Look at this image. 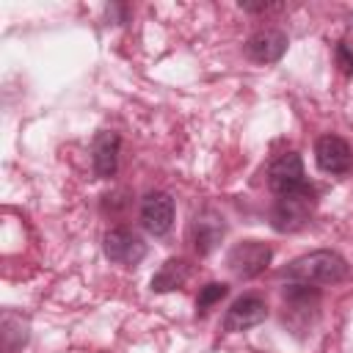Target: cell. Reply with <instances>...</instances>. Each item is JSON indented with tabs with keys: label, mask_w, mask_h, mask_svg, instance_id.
<instances>
[{
	"label": "cell",
	"mask_w": 353,
	"mask_h": 353,
	"mask_svg": "<svg viewBox=\"0 0 353 353\" xmlns=\"http://www.w3.org/2000/svg\"><path fill=\"white\" fill-rule=\"evenodd\" d=\"M347 276H350V268H347L345 256L336 251H328V248L309 251V254L292 259L281 270V279H287V284H306V287L339 284Z\"/></svg>",
	"instance_id": "6da1fadb"
},
{
	"label": "cell",
	"mask_w": 353,
	"mask_h": 353,
	"mask_svg": "<svg viewBox=\"0 0 353 353\" xmlns=\"http://www.w3.org/2000/svg\"><path fill=\"white\" fill-rule=\"evenodd\" d=\"M314 188L312 185H303L292 193H284L276 199L273 204V212H270V223L276 232H295L301 229L309 218H312V210H314Z\"/></svg>",
	"instance_id": "7a4b0ae2"
},
{
	"label": "cell",
	"mask_w": 353,
	"mask_h": 353,
	"mask_svg": "<svg viewBox=\"0 0 353 353\" xmlns=\"http://www.w3.org/2000/svg\"><path fill=\"white\" fill-rule=\"evenodd\" d=\"M270 245L268 243H259V240H243V243H234L226 254V265L229 270L237 276V279H254L259 276L268 265H270Z\"/></svg>",
	"instance_id": "3957f363"
},
{
	"label": "cell",
	"mask_w": 353,
	"mask_h": 353,
	"mask_svg": "<svg viewBox=\"0 0 353 353\" xmlns=\"http://www.w3.org/2000/svg\"><path fill=\"white\" fill-rule=\"evenodd\" d=\"M102 248H105V256L116 265H138L146 256V243L127 226L108 229Z\"/></svg>",
	"instance_id": "277c9868"
},
{
	"label": "cell",
	"mask_w": 353,
	"mask_h": 353,
	"mask_svg": "<svg viewBox=\"0 0 353 353\" xmlns=\"http://www.w3.org/2000/svg\"><path fill=\"white\" fill-rule=\"evenodd\" d=\"M268 185L276 196H284V193H292L298 188L306 185L303 179V160L295 154V152H284L281 157H276L268 168Z\"/></svg>",
	"instance_id": "5b68a950"
},
{
	"label": "cell",
	"mask_w": 353,
	"mask_h": 353,
	"mask_svg": "<svg viewBox=\"0 0 353 353\" xmlns=\"http://www.w3.org/2000/svg\"><path fill=\"white\" fill-rule=\"evenodd\" d=\"M141 226L154 237L165 234L174 226V199L163 190L146 193L141 201Z\"/></svg>",
	"instance_id": "8992f818"
},
{
	"label": "cell",
	"mask_w": 353,
	"mask_h": 353,
	"mask_svg": "<svg viewBox=\"0 0 353 353\" xmlns=\"http://www.w3.org/2000/svg\"><path fill=\"white\" fill-rule=\"evenodd\" d=\"M314 160L325 174H345L353 163L350 146L339 135H320L314 143Z\"/></svg>",
	"instance_id": "52a82bcc"
},
{
	"label": "cell",
	"mask_w": 353,
	"mask_h": 353,
	"mask_svg": "<svg viewBox=\"0 0 353 353\" xmlns=\"http://www.w3.org/2000/svg\"><path fill=\"white\" fill-rule=\"evenodd\" d=\"M265 317H268L265 301L256 298V295H243L226 309L223 331H245V328H254V325L265 323Z\"/></svg>",
	"instance_id": "ba28073f"
},
{
	"label": "cell",
	"mask_w": 353,
	"mask_h": 353,
	"mask_svg": "<svg viewBox=\"0 0 353 353\" xmlns=\"http://www.w3.org/2000/svg\"><path fill=\"white\" fill-rule=\"evenodd\" d=\"M284 52H287V33H281L276 28L256 30L245 41V55L256 63H276Z\"/></svg>",
	"instance_id": "9c48e42d"
},
{
	"label": "cell",
	"mask_w": 353,
	"mask_h": 353,
	"mask_svg": "<svg viewBox=\"0 0 353 353\" xmlns=\"http://www.w3.org/2000/svg\"><path fill=\"white\" fill-rule=\"evenodd\" d=\"M119 146H121V141H119V135H116L113 130H102V132L94 138L91 160H94L97 176L108 179V176L116 174V168H119Z\"/></svg>",
	"instance_id": "30bf717a"
},
{
	"label": "cell",
	"mask_w": 353,
	"mask_h": 353,
	"mask_svg": "<svg viewBox=\"0 0 353 353\" xmlns=\"http://www.w3.org/2000/svg\"><path fill=\"white\" fill-rule=\"evenodd\" d=\"M221 237H223V221L215 212H201L193 221V243L199 254H210Z\"/></svg>",
	"instance_id": "8fae6325"
},
{
	"label": "cell",
	"mask_w": 353,
	"mask_h": 353,
	"mask_svg": "<svg viewBox=\"0 0 353 353\" xmlns=\"http://www.w3.org/2000/svg\"><path fill=\"white\" fill-rule=\"evenodd\" d=\"M188 281V265L182 259H168L163 262V268L152 276V290L154 292H168V290H176Z\"/></svg>",
	"instance_id": "7c38bea8"
},
{
	"label": "cell",
	"mask_w": 353,
	"mask_h": 353,
	"mask_svg": "<svg viewBox=\"0 0 353 353\" xmlns=\"http://www.w3.org/2000/svg\"><path fill=\"white\" fill-rule=\"evenodd\" d=\"M226 292H229V287H226L223 281H210V284H204L201 292H199V298H196V312L204 314V312H207L210 306H215Z\"/></svg>",
	"instance_id": "4fadbf2b"
},
{
	"label": "cell",
	"mask_w": 353,
	"mask_h": 353,
	"mask_svg": "<svg viewBox=\"0 0 353 353\" xmlns=\"http://www.w3.org/2000/svg\"><path fill=\"white\" fill-rule=\"evenodd\" d=\"M336 55H339V63H342V69H345L347 74H353V55H350L347 44H339V47H336Z\"/></svg>",
	"instance_id": "5bb4252c"
}]
</instances>
